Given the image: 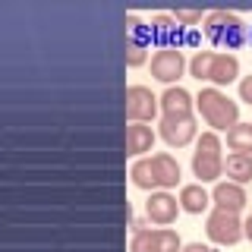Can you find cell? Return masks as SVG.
I'll return each mask as SVG.
<instances>
[{
    "instance_id": "1",
    "label": "cell",
    "mask_w": 252,
    "mask_h": 252,
    "mask_svg": "<svg viewBox=\"0 0 252 252\" xmlns=\"http://www.w3.org/2000/svg\"><path fill=\"white\" fill-rule=\"evenodd\" d=\"M195 110L211 126V132H220V129L227 132L240 123V104L230 101L220 89H202L199 98H195Z\"/></svg>"
},
{
    "instance_id": "2",
    "label": "cell",
    "mask_w": 252,
    "mask_h": 252,
    "mask_svg": "<svg viewBox=\"0 0 252 252\" xmlns=\"http://www.w3.org/2000/svg\"><path fill=\"white\" fill-rule=\"evenodd\" d=\"M192 173L199 177V183H215L218 177H224V155H220V139L218 132H202L195 139V152H192Z\"/></svg>"
},
{
    "instance_id": "3",
    "label": "cell",
    "mask_w": 252,
    "mask_h": 252,
    "mask_svg": "<svg viewBox=\"0 0 252 252\" xmlns=\"http://www.w3.org/2000/svg\"><path fill=\"white\" fill-rule=\"evenodd\" d=\"M202 26H205V35H208L218 47H227V51L249 41V26L240 19V16H233V13L215 10V13L205 16Z\"/></svg>"
},
{
    "instance_id": "8",
    "label": "cell",
    "mask_w": 252,
    "mask_h": 252,
    "mask_svg": "<svg viewBox=\"0 0 252 252\" xmlns=\"http://www.w3.org/2000/svg\"><path fill=\"white\" fill-rule=\"evenodd\" d=\"M158 132L167 142L170 148H186L189 142L199 139V126H195V117H161L158 123Z\"/></svg>"
},
{
    "instance_id": "23",
    "label": "cell",
    "mask_w": 252,
    "mask_h": 252,
    "mask_svg": "<svg viewBox=\"0 0 252 252\" xmlns=\"http://www.w3.org/2000/svg\"><path fill=\"white\" fill-rule=\"evenodd\" d=\"M173 19H177L180 29H192V26H199V22H205V16L195 13V10H177V13H173Z\"/></svg>"
},
{
    "instance_id": "13",
    "label": "cell",
    "mask_w": 252,
    "mask_h": 252,
    "mask_svg": "<svg viewBox=\"0 0 252 252\" xmlns=\"http://www.w3.org/2000/svg\"><path fill=\"white\" fill-rule=\"evenodd\" d=\"M148 35H152V41H158V47H177L173 41H177V35H180V26H177L173 16L158 13V16H152V22H148Z\"/></svg>"
},
{
    "instance_id": "16",
    "label": "cell",
    "mask_w": 252,
    "mask_h": 252,
    "mask_svg": "<svg viewBox=\"0 0 252 252\" xmlns=\"http://www.w3.org/2000/svg\"><path fill=\"white\" fill-rule=\"evenodd\" d=\"M180 211H189V215H202L205 208H208V202H211V195L205 192V186L202 183H189L180 189Z\"/></svg>"
},
{
    "instance_id": "4",
    "label": "cell",
    "mask_w": 252,
    "mask_h": 252,
    "mask_svg": "<svg viewBox=\"0 0 252 252\" xmlns=\"http://www.w3.org/2000/svg\"><path fill=\"white\" fill-rule=\"evenodd\" d=\"M205 233H208L211 243H218V246H236V243L243 240V220L240 215H233V211H220L215 208L205 220Z\"/></svg>"
},
{
    "instance_id": "9",
    "label": "cell",
    "mask_w": 252,
    "mask_h": 252,
    "mask_svg": "<svg viewBox=\"0 0 252 252\" xmlns=\"http://www.w3.org/2000/svg\"><path fill=\"white\" fill-rule=\"evenodd\" d=\"M177 215H180V202L173 199L170 192L158 189V192L148 195V202H145V218L152 220V224H158V227H170L173 220H177Z\"/></svg>"
},
{
    "instance_id": "11",
    "label": "cell",
    "mask_w": 252,
    "mask_h": 252,
    "mask_svg": "<svg viewBox=\"0 0 252 252\" xmlns=\"http://www.w3.org/2000/svg\"><path fill=\"white\" fill-rule=\"evenodd\" d=\"M158 104H161L164 117H192L195 98H192L186 89H180V85H170V89L164 92L161 98H158Z\"/></svg>"
},
{
    "instance_id": "22",
    "label": "cell",
    "mask_w": 252,
    "mask_h": 252,
    "mask_svg": "<svg viewBox=\"0 0 252 252\" xmlns=\"http://www.w3.org/2000/svg\"><path fill=\"white\" fill-rule=\"evenodd\" d=\"M126 66H142L148 60V41H126Z\"/></svg>"
},
{
    "instance_id": "5",
    "label": "cell",
    "mask_w": 252,
    "mask_h": 252,
    "mask_svg": "<svg viewBox=\"0 0 252 252\" xmlns=\"http://www.w3.org/2000/svg\"><path fill=\"white\" fill-rule=\"evenodd\" d=\"M183 243L180 236L167 230V227H158V230H132V240H129V252H180Z\"/></svg>"
},
{
    "instance_id": "20",
    "label": "cell",
    "mask_w": 252,
    "mask_h": 252,
    "mask_svg": "<svg viewBox=\"0 0 252 252\" xmlns=\"http://www.w3.org/2000/svg\"><path fill=\"white\" fill-rule=\"evenodd\" d=\"M211 60H215V51H199L192 60H189V73H192L195 79H199V82H208Z\"/></svg>"
},
{
    "instance_id": "7",
    "label": "cell",
    "mask_w": 252,
    "mask_h": 252,
    "mask_svg": "<svg viewBox=\"0 0 252 252\" xmlns=\"http://www.w3.org/2000/svg\"><path fill=\"white\" fill-rule=\"evenodd\" d=\"M186 66H189V63H186V57H183L180 47H158V51L152 54V76L158 79V82H164L167 89L183 76Z\"/></svg>"
},
{
    "instance_id": "21",
    "label": "cell",
    "mask_w": 252,
    "mask_h": 252,
    "mask_svg": "<svg viewBox=\"0 0 252 252\" xmlns=\"http://www.w3.org/2000/svg\"><path fill=\"white\" fill-rule=\"evenodd\" d=\"M123 35H126V41H148V44H152L148 26H142V22H139V16H132V13L123 19Z\"/></svg>"
},
{
    "instance_id": "24",
    "label": "cell",
    "mask_w": 252,
    "mask_h": 252,
    "mask_svg": "<svg viewBox=\"0 0 252 252\" xmlns=\"http://www.w3.org/2000/svg\"><path fill=\"white\" fill-rule=\"evenodd\" d=\"M240 101L252 104V76H243L240 79Z\"/></svg>"
},
{
    "instance_id": "6",
    "label": "cell",
    "mask_w": 252,
    "mask_h": 252,
    "mask_svg": "<svg viewBox=\"0 0 252 252\" xmlns=\"http://www.w3.org/2000/svg\"><path fill=\"white\" fill-rule=\"evenodd\" d=\"M158 98L152 94V89L145 85H129L126 89V98H123V110H126V120L129 123H148L158 117Z\"/></svg>"
},
{
    "instance_id": "15",
    "label": "cell",
    "mask_w": 252,
    "mask_h": 252,
    "mask_svg": "<svg viewBox=\"0 0 252 252\" xmlns=\"http://www.w3.org/2000/svg\"><path fill=\"white\" fill-rule=\"evenodd\" d=\"M155 145V129L145 123H129L126 126V155H145Z\"/></svg>"
},
{
    "instance_id": "12",
    "label": "cell",
    "mask_w": 252,
    "mask_h": 252,
    "mask_svg": "<svg viewBox=\"0 0 252 252\" xmlns=\"http://www.w3.org/2000/svg\"><path fill=\"white\" fill-rule=\"evenodd\" d=\"M236 76H240V60H236L233 54H215V60H211V73H208L211 89H224V85L236 82Z\"/></svg>"
},
{
    "instance_id": "26",
    "label": "cell",
    "mask_w": 252,
    "mask_h": 252,
    "mask_svg": "<svg viewBox=\"0 0 252 252\" xmlns=\"http://www.w3.org/2000/svg\"><path fill=\"white\" fill-rule=\"evenodd\" d=\"M243 236H246V240L252 243V215H249L246 220H243Z\"/></svg>"
},
{
    "instance_id": "10",
    "label": "cell",
    "mask_w": 252,
    "mask_h": 252,
    "mask_svg": "<svg viewBox=\"0 0 252 252\" xmlns=\"http://www.w3.org/2000/svg\"><path fill=\"white\" fill-rule=\"evenodd\" d=\"M211 202H215V208H220V211H233V215H240V211L246 208L249 195H246V189H243L240 183H230V180H224V183L215 186V192H211Z\"/></svg>"
},
{
    "instance_id": "14",
    "label": "cell",
    "mask_w": 252,
    "mask_h": 252,
    "mask_svg": "<svg viewBox=\"0 0 252 252\" xmlns=\"http://www.w3.org/2000/svg\"><path fill=\"white\" fill-rule=\"evenodd\" d=\"M148 164H152V173L158 180V189H170L180 183V164L170 155H152Z\"/></svg>"
},
{
    "instance_id": "17",
    "label": "cell",
    "mask_w": 252,
    "mask_h": 252,
    "mask_svg": "<svg viewBox=\"0 0 252 252\" xmlns=\"http://www.w3.org/2000/svg\"><path fill=\"white\" fill-rule=\"evenodd\" d=\"M224 173L230 177V183H252V155H230L224 161Z\"/></svg>"
},
{
    "instance_id": "19",
    "label": "cell",
    "mask_w": 252,
    "mask_h": 252,
    "mask_svg": "<svg viewBox=\"0 0 252 252\" xmlns=\"http://www.w3.org/2000/svg\"><path fill=\"white\" fill-rule=\"evenodd\" d=\"M129 180L136 189H145V192H158V180L152 173V164H148V158H142L129 167Z\"/></svg>"
},
{
    "instance_id": "25",
    "label": "cell",
    "mask_w": 252,
    "mask_h": 252,
    "mask_svg": "<svg viewBox=\"0 0 252 252\" xmlns=\"http://www.w3.org/2000/svg\"><path fill=\"white\" fill-rule=\"evenodd\" d=\"M180 252H211V249H208V246H202V243H186V246L180 249Z\"/></svg>"
},
{
    "instance_id": "18",
    "label": "cell",
    "mask_w": 252,
    "mask_h": 252,
    "mask_svg": "<svg viewBox=\"0 0 252 252\" xmlns=\"http://www.w3.org/2000/svg\"><path fill=\"white\" fill-rule=\"evenodd\" d=\"M227 148L233 155H252V123H236L227 129Z\"/></svg>"
}]
</instances>
